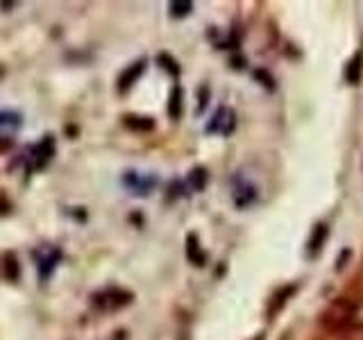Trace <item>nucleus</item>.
<instances>
[{
	"label": "nucleus",
	"instance_id": "obj_19",
	"mask_svg": "<svg viewBox=\"0 0 363 340\" xmlns=\"http://www.w3.org/2000/svg\"><path fill=\"white\" fill-rule=\"evenodd\" d=\"M11 145H14V141H11L9 136H0V154L11 150Z\"/></svg>",
	"mask_w": 363,
	"mask_h": 340
},
{
	"label": "nucleus",
	"instance_id": "obj_12",
	"mask_svg": "<svg viewBox=\"0 0 363 340\" xmlns=\"http://www.w3.org/2000/svg\"><path fill=\"white\" fill-rule=\"evenodd\" d=\"M327 236H329V227L325 222L315 225L313 232H311V238H309V254H320L323 245L327 243Z\"/></svg>",
	"mask_w": 363,
	"mask_h": 340
},
{
	"label": "nucleus",
	"instance_id": "obj_5",
	"mask_svg": "<svg viewBox=\"0 0 363 340\" xmlns=\"http://www.w3.org/2000/svg\"><path fill=\"white\" fill-rule=\"evenodd\" d=\"M209 132H218L220 136H230L236 130V113L230 107H220L213 113L211 123L207 125Z\"/></svg>",
	"mask_w": 363,
	"mask_h": 340
},
{
	"label": "nucleus",
	"instance_id": "obj_10",
	"mask_svg": "<svg viewBox=\"0 0 363 340\" xmlns=\"http://www.w3.org/2000/svg\"><path fill=\"white\" fill-rule=\"evenodd\" d=\"M361 77H363V50H357L345 66V82L357 86L361 82Z\"/></svg>",
	"mask_w": 363,
	"mask_h": 340
},
{
	"label": "nucleus",
	"instance_id": "obj_2",
	"mask_svg": "<svg viewBox=\"0 0 363 340\" xmlns=\"http://www.w3.org/2000/svg\"><path fill=\"white\" fill-rule=\"evenodd\" d=\"M132 300H134V295L123 288H107L105 293L94 295V304L100 306V309H109V311L123 309V306H128Z\"/></svg>",
	"mask_w": 363,
	"mask_h": 340
},
{
	"label": "nucleus",
	"instance_id": "obj_1",
	"mask_svg": "<svg viewBox=\"0 0 363 340\" xmlns=\"http://www.w3.org/2000/svg\"><path fill=\"white\" fill-rule=\"evenodd\" d=\"M359 313V304L352 298H336L329 302L320 313V324L329 332H345L354 322Z\"/></svg>",
	"mask_w": 363,
	"mask_h": 340
},
{
	"label": "nucleus",
	"instance_id": "obj_7",
	"mask_svg": "<svg viewBox=\"0 0 363 340\" xmlns=\"http://www.w3.org/2000/svg\"><path fill=\"white\" fill-rule=\"evenodd\" d=\"M143 71H145V60H139V62H134V64H130L125 71L121 73V77H118V94H128V91L139 82V77L143 75Z\"/></svg>",
	"mask_w": 363,
	"mask_h": 340
},
{
	"label": "nucleus",
	"instance_id": "obj_11",
	"mask_svg": "<svg viewBox=\"0 0 363 340\" xmlns=\"http://www.w3.org/2000/svg\"><path fill=\"white\" fill-rule=\"evenodd\" d=\"M182 111H184V91H182V86L175 84L168 96V116L173 120H179Z\"/></svg>",
	"mask_w": 363,
	"mask_h": 340
},
{
	"label": "nucleus",
	"instance_id": "obj_9",
	"mask_svg": "<svg viewBox=\"0 0 363 340\" xmlns=\"http://www.w3.org/2000/svg\"><path fill=\"white\" fill-rule=\"evenodd\" d=\"M186 259L196 268H202L204 264H207V254H204V249L200 247L198 234H189L186 236Z\"/></svg>",
	"mask_w": 363,
	"mask_h": 340
},
{
	"label": "nucleus",
	"instance_id": "obj_3",
	"mask_svg": "<svg viewBox=\"0 0 363 340\" xmlns=\"http://www.w3.org/2000/svg\"><path fill=\"white\" fill-rule=\"evenodd\" d=\"M55 150H57V145H55V139L48 134V136H43V139L32 147V154H30V170H41L48 166V162L55 157Z\"/></svg>",
	"mask_w": 363,
	"mask_h": 340
},
{
	"label": "nucleus",
	"instance_id": "obj_13",
	"mask_svg": "<svg viewBox=\"0 0 363 340\" xmlns=\"http://www.w3.org/2000/svg\"><path fill=\"white\" fill-rule=\"evenodd\" d=\"M123 123H125V128L134 130V132H150V130H155V120L150 116H125Z\"/></svg>",
	"mask_w": 363,
	"mask_h": 340
},
{
	"label": "nucleus",
	"instance_id": "obj_4",
	"mask_svg": "<svg viewBox=\"0 0 363 340\" xmlns=\"http://www.w3.org/2000/svg\"><path fill=\"white\" fill-rule=\"evenodd\" d=\"M37 256V270H39V277L43 281H48V277L55 272L57 264L62 261V249L60 247H45L41 252L34 254Z\"/></svg>",
	"mask_w": 363,
	"mask_h": 340
},
{
	"label": "nucleus",
	"instance_id": "obj_18",
	"mask_svg": "<svg viewBox=\"0 0 363 340\" xmlns=\"http://www.w3.org/2000/svg\"><path fill=\"white\" fill-rule=\"evenodd\" d=\"M23 120H21V113L16 111H0V125H11V128H18Z\"/></svg>",
	"mask_w": 363,
	"mask_h": 340
},
{
	"label": "nucleus",
	"instance_id": "obj_6",
	"mask_svg": "<svg viewBox=\"0 0 363 340\" xmlns=\"http://www.w3.org/2000/svg\"><path fill=\"white\" fill-rule=\"evenodd\" d=\"M123 181L136 193V196H147V193L157 186L155 175H141V173H136V170H130V173L123 177Z\"/></svg>",
	"mask_w": 363,
	"mask_h": 340
},
{
	"label": "nucleus",
	"instance_id": "obj_17",
	"mask_svg": "<svg viewBox=\"0 0 363 340\" xmlns=\"http://www.w3.org/2000/svg\"><path fill=\"white\" fill-rule=\"evenodd\" d=\"M157 62H159V66L164 68V71H168L173 77L179 75V66H177V62H175L168 52H162V55H159V57H157Z\"/></svg>",
	"mask_w": 363,
	"mask_h": 340
},
{
	"label": "nucleus",
	"instance_id": "obj_16",
	"mask_svg": "<svg viewBox=\"0 0 363 340\" xmlns=\"http://www.w3.org/2000/svg\"><path fill=\"white\" fill-rule=\"evenodd\" d=\"M193 9V3H189V0H173V3H168V11L173 18H184L186 14H191Z\"/></svg>",
	"mask_w": 363,
	"mask_h": 340
},
{
	"label": "nucleus",
	"instance_id": "obj_15",
	"mask_svg": "<svg viewBox=\"0 0 363 340\" xmlns=\"http://www.w3.org/2000/svg\"><path fill=\"white\" fill-rule=\"evenodd\" d=\"M207 181H209V173H207V168H202V166H196L189 173V179H186V184L193 188V191H204V186H207Z\"/></svg>",
	"mask_w": 363,
	"mask_h": 340
},
{
	"label": "nucleus",
	"instance_id": "obj_14",
	"mask_svg": "<svg viewBox=\"0 0 363 340\" xmlns=\"http://www.w3.org/2000/svg\"><path fill=\"white\" fill-rule=\"evenodd\" d=\"M3 277L7 279V281H18V277H21V266H18V259L11 254V252H7L5 256H3Z\"/></svg>",
	"mask_w": 363,
	"mask_h": 340
},
{
	"label": "nucleus",
	"instance_id": "obj_8",
	"mask_svg": "<svg viewBox=\"0 0 363 340\" xmlns=\"http://www.w3.org/2000/svg\"><path fill=\"white\" fill-rule=\"evenodd\" d=\"M295 293V286H284V288H279L275 295H272V300L268 302V309H266V315H268V320H272L284 306H286V302H289V298Z\"/></svg>",
	"mask_w": 363,
	"mask_h": 340
}]
</instances>
